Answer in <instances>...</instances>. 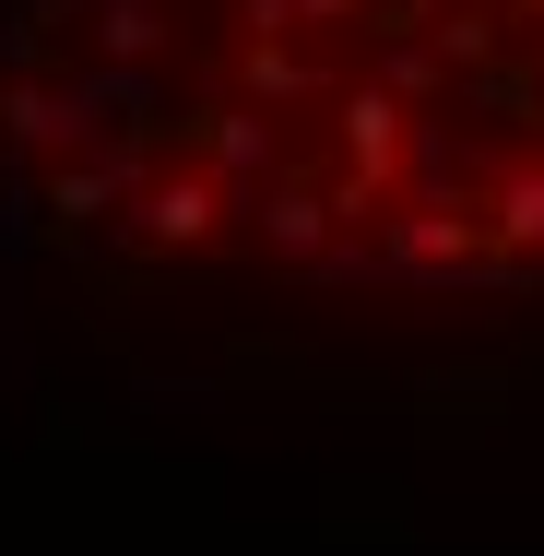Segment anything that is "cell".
<instances>
[{
  "label": "cell",
  "mask_w": 544,
  "mask_h": 556,
  "mask_svg": "<svg viewBox=\"0 0 544 556\" xmlns=\"http://www.w3.org/2000/svg\"><path fill=\"white\" fill-rule=\"evenodd\" d=\"M142 225L178 249V237H202V225H214V190H202V178H178V190H154V202H142Z\"/></svg>",
  "instance_id": "2"
},
{
  "label": "cell",
  "mask_w": 544,
  "mask_h": 556,
  "mask_svg": "<svg viewBox=\"0 0 544 556\" xmlns=\"http://www.w3.org/2000/svg\"><path fill=\"white\" fill-rule=\"evenodd\" d=\"M320 214H343V202H308V190H273V202H261V237H273L284 261H320Z\"/></svg>",
  "instance_id": "1"
}]
</instances>
